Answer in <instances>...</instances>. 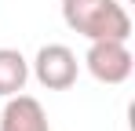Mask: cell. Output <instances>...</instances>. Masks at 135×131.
<instances>
[{
    "label": "cell",
    "mask_w": 135,
    "mask_h": 131,
    "mask_svg": "<svg viewBox=\"0 0 135 131\" xmlns=\"http://www.w3.org/2000/svg\"><path fill=\"white\" fill-rule=\"evenodd\" d=\"M62 22L84 40H128L132 15L124 0H62Z\"/></svg>",
    "instance_id": "6da1fadb"
},
{
    "label": "cell",
    "mask_w": 135,
    "mask_h": 131,
    "mask_svg": "<svg viewBox=\"0 0 135 131\" xmlns=\"http://www.w3.org/2000/svg\"><path fill=\"white\" fill-rule=\"evenodd\" d=\"M84 66L99 84H124L135 69V58L128 40H88Z\"/></svg>",
    "instance_id": "7a4b0ae2"
},
{
    "label": "cell",
    "mask_w": 135,
    "mask_h": 131,
    "mask_svg": "<svg viewBox=\"0 0 135 131\" xmlns=\"http://www.w3.org/2000/svg\"><path fill=\"white\" fill-rule=\"evenodd\" d=\"M33 77L47 91H69L80 77V62L66 44H44L33 58Z\"/></svg>",
    "instance_id": "3957f363"
},
{
    "label": "cell",
    "mask_w": 135,
    "mask_h": 131,
    "mask_svg": "<svg viewBox=\"0 0 135 131\" xmlns=\"http://www.w3.org/2000/svg\"><path fill=\"white\" fill-rule=\"evenodd\" d=\"M0 131H51L44 106L33 95H7V102L0 109Z\"/></svg>",
    "instance_id": "277c9868"
},
{
    "label": "cell",
    "mask_w": 135,
    "mask_h": 131,
    "mask_svg": "<svg viewBox=\"0 0 135 131\" xmlns=\"http://www.w3.org/2000/svg\"><path fill=\"white\" fill-rule=\"evenodd\" d=\"M26 80H29V62H26L22 51L15 47H0V95H18L26 91Z\"/></svg>",
    "instance_id": "5b68a950"
},
{
    "label": "cell",
    "mask_w": 135,
    "mask_h": 131,
    "mask_svg": "<svg viewBox=\"0 0 135 131\" xmlns=\"http://www.w3.org/2000/svg\"><path fill=\"white\" fill-rule=\"evenodd\" d=\"M124 4H132V0H124Z\"/></svg>",
    "instance_id": "8992f818"
}]
</instances>
